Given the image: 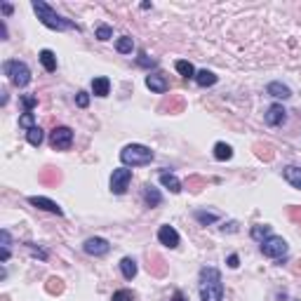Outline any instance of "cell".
<instances>
[{
    "label": "cell",
    "mask_w": 301,
    "mask_h": 301,
    "mask_svg": "<svg viewBox=\"0 0 301 301\" xmlns=\"http://www.w3.org/2000/svg\"><path fill=\"white\" fill-rule=\"evenodd\" d=\"M200 299L223 301V280H221L219 268H214V266L200 268Z\"/></svg>",
    "instance_id": "cell-1"
},
{
    "label": "cell",
    "mask_w": 301,
    "mask_h": 301,
    "mask_svg": "<svg viewBox=\"0 0 301 301\" xmlns=\"http://www.w3.org/2000/svg\"><path fill=\"white\" fill-rule=\"evenodd\" d=\"M31 5H33V12L38 15V19H40L43 26H47V29H52V31H71V29H76L78 31V26H76L71 19H66V17H61L59 12H54V8L47 5L45 0H33Z\"/></svg>",
    "instance_id": "cell-2"
},
{
    "label": "cell",
    "mask_w": 301,
    "mask_h": 301,
    "mask_svg": "<svg viewBox=\"0 0 301 301\" xmlns=\"http://www.w3.org/2000/svg\"><path fill=\"white\" fill-rule=\"evenodd\" d=\"M153 150L148 146H143V143H127L125 148L120 150V160L122 165L127 167H141V165H148L153 163Z\"/></svg>",
    "instance_id": "cell-3"
},
{
    "label": "cell",
    "mask_w": 301,
    "mask_h": 301,
    "mask_svg": "<svg viewBox=\"0 0 301 301\" xmlns=\"http://www.w3.org/2000/svg\"><path fill=\"white\" fill-rule=\"evenodd\" d=\"M3 73L8 76L10 83L15 87H26L31 83V68L24 61H19V59H8L3 64Z\"/></svg>",
    "instance_id": "cell-4"
},
{
    "label": "cell",
    "mask_w": 301,
    "mask_h": 301,
    "mask_svg": "<svg viewBox=\"0 0 301 301\" xmlns=\"http://www.w3.org/2000/svg\"><path fill=\"white\" fill-rule=\"evenodd\" d=\"M287 252H289V245L285 243V238L280 236H271L261 243V254L268 259H275V261H282L287 257Z\"/></svg>",
    "instance_id": "cell-5"
},
{
    "label": "cell",
    "mask_w": 301,
    "mask_h": 301,
    "mask_svg": "<svg viewBox=\"0 0 301 301\" xmlns=\"http://www.w3.org/2000/svg\"><path fill=\"white\" fill-rule=\"evenodd\" d=\"M50 146L57 150H68L73 146V129L66 125H59L50 132Z\"/></svg>",
    "instance_id": "cell-6"
},
{
    "label": "cell",
    "mask_w": 301,
    "mask_h": 301,
    "mask_svg": "<svg viewBox=\"0 0 301 301\" xmlns=\"http://www.w3.org/2000/svg\"><path fill=\"white\" fill-rule=\"evenodd\" d=\"M129 181H132V170L118 167V170H113V174H111V191H113L115 195H122L127 191Z\"/></svg>",
    "instance_id": "cell-7"
},
{
    "label": "cell",
    "mask_w": 301,
    "mask_h": 301,
    "mask_svg": "<svg viewBox=\"0 0 301 301\" xmlns=\"http://www.w3.org/2000/svg\"><path fill=\"white\" fill-rule=\"evenodd\" d=\"M83 250L90 254V257H106L108 252H111V243H108L106 238H87L85 245H83Z\"/></svg>",
    "instance_id": "cell-8"
},
{
    "label": "cell",
    "mask_w": 301,
    "mask_h": 301,
    "mask_svg": "<svg viewBox=\"0 0 301 301\" xmlns=\"http://www.w3.org/2000/svg\"><path fill=\"white\" fill-rule=\"evenodd\" d=\"M158 240L160 245H165V247H170V250H174V247H179V233H177V229L174 226H170V223H165V226H160L158 229Z\"/></svg>",
    "instance_id": "cell-9"
},
{
    "label": "cell",
    "mask_w": 301,
    "mask_h": 301,
    "mask_svg": "<svg viewBox=\"0 0 301 301\" xmlns=\"http://www.w3.org/2000/svg\"><path fill=\"white\" fill-rule=\"evenodd\" d=\"M29 202L33 205V207L45 209V212H50V214H57V216L64 214V209L59 207V205H57L54 200H50V198H45V195H31Z\"/></svg>",
    "instance_id": "cell-10"
},
{
    "label": "cell",
    "mask_w": 301,
    "mask_h": 301,
    "mask_svg": "<svg viewBox=\"0 0 301 301\" xmlns=\"http://www.w3.org/2000/svg\"><path fill=\"white\" fill-rule=\"evenodd\" d=\"M264 120L268 127H278V125H282V122L287 120V111L282 108V104H273V106H268V111H266Z\"/></svg>",
    "instance_id": "cell-11"
},
{
    "label": "cell",
    "mask_w": 301,
    "mask_h": 301,
    "mask_svg": "<svg viewBox=\"0 0 301 301\" xmlns=\"http://www.w3.org/2000/svg\"><path fill=\"white\" fill-rule=\"evenodd\" d=\"M146 87L156 94H165L167 90H170V80H167L163 73H148V76H146Z\"/></svg>",
    "instance_id": "cell-12"
},
{
    "label": "cell",
    "mask_w": 301,
    "mask_h": 301,
    "mask_svg": "<svg viewBox=\"0 0 301 301\" xmlns=\"http://www.w3.org/2000/svg\"><path fill=\"white\" fill-rule=\"evenodd\" d=\"M184 108H186V101H184V97H179V94H170V99L163 101L160 111H170V113H181Z\"/></svg>",
    "instance_id": "cell-13"
},
{
    "label": "cell",
    "mask_w": 301,
    "mask_h": 301,
    "mask_svg": "<svg viewBox=\"0 0 301 301\" xmlns=\"http://www.w3.org/2000/svg\"><path fill=\"white\" fill-rule=\"evenodd\" d=\"M282 177H285V181L289 184V186H294V188H299L301 191V167L287 165L285 170H282Z\"/></svg>",
    "instance_id": "cell-14"
},
{
    "label": "cell",
    "mask_w": 301,
    "mask_h": 301,
    "mask_svg": "<svg viewBox=\"0 0 301 301\" xmlns=\"http://www.w3.org/2000/svg\"><path fill=\"white\" fill-rule=\"evenodd\" d=\"M143 200H146L148 207H158L160 202H163V195H160V191L156 186L146 184V186H143Z\"/></svg>",
    "instance_id": "cell-15"
},
{
    "label": "cell",
    "mask_w": 301,
    "mask_h": 301,
    "mask_svg": "<svg viewBox=\"0 0 301 301\" xmlns=\"http://www.w3.org/2000/svg\"><path fill=\"white\" fill-rule=\"evenodd\" d=\"M120 271H122V278H125V280H134L139 266H136V261L132 257H125L120 261Z\"/></svg>",
    "instance_id": "cell-16"
},
{
    "label": "cell",
    "mask_w": 301,
    "mask_h": 301,
    "mask_svg": "<svg viewBox=\"0 0 301 301\" xmlns=\"http://www.w3.org/2000/svg\"><path fill=\"white\" fill-rule=\"evenodd\" d=\"M266 92L271 94V97H275V99H289L292 97V90L287 85H282V83H271V85L266 87Z\"/></svg>",
    "instance_id": "cell-17"
},
{
    "label": "cell",
    "mask_w": 301,
    "mask_h": 301,
    "mask_svg": "<svg viewBox=\"0 0 301 301\" xmlns=\"http://www.w3.org/2000/svg\"><path fill=\"white\" fill-rule=\"evenodd\" d=\"M38 59H40V64H43V68L47 73L57 71V57H54V52L52 50H43L40 54H38Z\"/></svg>",
    "instance_id": "cell-18"
},
{
    "label": "cell",
    "mask_w": 301,
    "mask_h": 301,
    "mask_svg": "<svg viewBox=\"0 0 301 301\" xmlns=\"http://www.w3.org/2000/svg\"><path fill=\"white\" fill-rule=\"evenodd\" d=\"M160 184L165 188H170L172 193H181V181L172 172H160Z\"/></svg>",
    "instance_id": "cell-19"
},
{
    "label": "cell",
    "mask_w": 301,
    "mask_h": 301,
    "mask_svg": "<svg viewBox=\"0 0 301 301\" xmlns=\"http://www.w3.org/2000/svg\"><path fill=\"white\" fill-rule=\"evenodd\" d=\"M92 92L97 94V97H108V92H111V80L104 78V76L94 78L92 80Z\"/></svg>",
    "instance_id": "cell-20"
},
{
    "label": "cell",
    "mask_w": 301,
    "mask_h": 301,
    "mask_svg": "<svg viewBox=\"0 0 301 301\" xmlns=\"http://www.w3.org/2000/svg\"><path fill=\"white\" fill-rule=\"evenodd\" d=\"M214 158L219 160V163H223V160H231V158H233V148H231L226 141H216L214 143Z\"/></svg>",
    "instance_id": "cell-21"
},
{
    "label": "cell",
    "mask_w": 301,
    "mask_h": 301,
    "mask_svg": "<svg viewBox=\"0 0 301 301\" xmlns=\"http://www.w3.org/2000/svg\"><path fill=\"white\" fill-rule=\"evenodd\" d=\"M195 83L200 87H212V85H216V76L212 71H207V68H202V71L195 73Z\"/></svg>",
    "instance_id": "cell-22"
},
{
    "label": "cell",
    "mask_w": 301,
    "mask_h": 301,
    "mask_svg": "<svg viewBox=\"0 0 301 301\" xmlns=\"http://www.w3.org/2000/svg\"><path fill=\"white\" fill-rule=\"evenodd\" d=\"M148 271L153 273V275H165V261H163V257H160V254H150L148 257Z\"/></svg>",
    "instance_id": "cell-23"
},
{
    "label": "cell",
    "mask_w": 301,
    "mask_h": 301,
    "mask_svg": "<svg viewBox=\"0 0 301 301\" xmlns=\"http://www.w3.org/2000/svg\"><path fill=\"white\" fill-rule=\"evenodd\" d=\"M250 236L254 238V240H257V243H264L266 238H271L273 233H271V226H266V223H257V226H252Z\"/></svg>",
    "instance_id": "cell-24"
},
{
    "label": "cell",
    "mask_w": 301,
    "mask_h": 301,
    "mask_svg": "<svg viewBox=\"0 0 301 301\" xmlns=\"http://www.w3.org/2000/svg\"><path fill=\"white\" fill-rule=\"evenodd\" d=\"M115 50L120 52V54H132V50H134V40L129 36H122L115 40Z\"/></svg>",
    "instance_id": "cell-25"
},
{
    "label": "cell",
    "mask_w": 301,
    "mask_h": 301,
    "mask_svg": "<svg viewBox=\"0 0 301 301\" xmlns=\"http://www.w3.org/2000/svg\"><path fill=\"white\" fill-rule=\"evenodd\" d=\"M174 68L179 71V76H184V78H195V68L191 61H186V59H179L177 64H174Z\"/></svg>",
    "instance_id": "cell-26"
},
{
    "label": "cell",
    "mask_w": 301,
    "mask_h": 301,
    "mask_svg": "<svg viewBox=\"0 0 301 301\" xmlns=\"http://www.w3.org/2000/svg\"><path fill=\"white\" fill-rule=\"evenodd\" d=\"M43 139H45V134H43V129L38 127H31L29 132H26V141L31 143V146H40V143H43Z\"/></svg>",
    "instance_id": "cell-27"
},
{
    "label": "cell",
    "mask_w": 301,
    "mask_h": 301,
    "mask_svg": "<svg viewBox=\"0 0 301 301\" xmlns=\"http://www.w3.org/2000/svg\"><path fill=\"white\" fill-rule=\"evenodd\" d=\"M216 219H219V214H214V212H202V209L195 212V221L200 223V226H209V223H214Z\"/></svg>",
    "instance_id": "cell-28"
},
{
    "label": "cell",
    "mask_w": 301,
    "mask_h": 301,
    "mask_svg": "<svg viewBox=\"0 0 301 301\" xmlns=\"http://www.w3.org/2000/svg\"><path fill=\"white\" fill-rule=\"evenodd\" d=\"M59 179H61V174H59L54 167H47V170H43V174H40V181H43V184H59Z\"/></svg>",
    "instance_id": "cell-29"
},
{
    "label": "cell",
    "mask_w": 301,
    "mask_h": 301,
    "mask_svg": "<svg viewBox=\"0 0 301 301\" xmlns=\"http://www.w3.org/2000/svg\"><path fill=\"white\" fill-rule=\"evenodd\" d=\"M45 289L50 294H61L64 292V282H61V278H57V275H52L50 280H47V285H45Z\"/></svg>",
    "instance_id": "cell-30"
},
{
    "label": "cell",
    "mask_w": 301,
    "mask_h": 301,
    "mask_svg": "<svg viewBox=\"0 0 301 301\" xmlns=\"http://www.w3.org/2000/svg\"><path fill=\"white\" fill-rule=\"evenodd\" d=\"M22 104H24V113H31V111H33V108L38 106V97L24 94V97H22Z\"/></svg>",
    "instance_id": "cell-31"
},
{
    "label": "cell",
    "mask_w": 301,
    "mask_h": 301,
    "mask_svg": "<svg viewBox=\"0 0 301 301\" xmlns=\"http://www.w3.org/2000/svg\"><path fill=\"white\" fill-rule=\"evenodd\" d=\"M94 33H97V38H99V40H108V38L113 36V29H111V26H106V24H99Z\"/></svg>",
    "instance_id": "cell-32"
},
{
    "label": "cell",
    "mask_w": 301,
    "mask_h": 301,
    "mask_svg": "<svg viewBox=\"0 0 301 301\" xmlns=\"http://www.w3.org/2000/svg\"><path fill=\"white\" fill-rule=\"evenodd\" d=\"M254 148H257V156H259L261 160H266V163H268V160H273V150H271V146H261V143H257Z\"/></svg>",
    "instance_id": "cell-33"
},
{
    "label": "cell",
    "mask_w": 301,
    "mask_h": 301,
    "mask_svg": "<svg viewBox=\"0 0 301 301\" xmlns=\"http://www.w3.org/2000/svg\"><path fill=\"white\" fill-rule=\"evenodd\" d=\"M111 301H134V294L129 289H118V292L111 296Z\"/></svg>",
    "instance_id": "cell-34"
},
{
    "label": "cell",
    "mask_w": 301,
    "mask_h": 301,
    "mask_svg": "<svg viewBox=\"0 0 301 301\" xmlns=\"http://www.w3.org/2000/svg\"><path fill=\"white\" fill-rule=\"evenodd\" d=\"M19 125H22L26 132H29L31 127H36V118H33V113H24L22 118H19Z\"/></svg>",
    "instance_id": "cell-35"
},
{
    "label": "cell",
    "mask_w": 301,
    "mask_h": 301,
    "mask_svg": "<svg viewBox=\"0 0 301 301\" xmlns=\"http://www.w3.org/2000/svg\"><path fill=\"white\" fill-rule=\"evenodd\" d=\"M76 106H78V108H87V106H90V94L80 90V92L76 94Z\"/></svg>",
    "instance_id": "cell-36"
},
{
    "label": "cell",
    "mask_w": 301,
    "mask_h": 301,
    "mask_svg": "<svg viewBox=\"0 0 301 301\" xmlns=\"http://www.w3.org/2000/svg\"><path fill=\"white\" fill-rule=\"evenodd\" d=\"M202 184H205V181H202L200 177H188V181H186V186L191 188L193 193H198V191H200V186H202Z\"/></svg>",
    "instance_id": "cell-37"
},
{
    "label": "cell",
    "mask_w": 301,
    "mask_h": 301,
    "mask_svg": "<svg viewBox=\"0 0 301 301\" xmlns=\"http://www.w3.org/2000/svg\"><path fill=\"white\" fill-rule=\"evenodd\" d=\"M287 214H289L292 221H301V207H296V205H292V207L287 209Z\"/></svg>",
    "instance_id": "cell-38"
},
{
    "label": "cell",
    "mask_w": 301,
    "mask_h": 301,
    "mask_svg": "<svg viewBox=\"0 0 301 301\" xmlns=\"http://www.w3.org/2000/svg\"><path fill=\"white\" fill-rule=\"evenodd\" d=\"M26 247H29V250L33 252L36 257H40V259H47V252H45V250H40V247H36V245H33V243H29V245H26Z\"/></svg>",
    "instance_id": "cell-39"
},
{
    "label": "cell",
    "mask_w": 301,
    "mask_h": 301,
    "mask_svg": "<svg viewBox=\"0 0 301 301\" xmlns=\"http://www.w3.org/2000/svg\"><path fill=\"white\" fill-rule=\"evenodd\" d=\"M136 61H139V66H156V59H148L146 54H141Z\"/></svg>",
    "instance_id": "cell-40"
},
{
    "label": "cell",
    "mask_w": 301,
    "mask_h": 301,
    "mask_svg": "<svg viewBox=\"0 0 301 301\" xmlns=\"http://www.w3.org/2000/svg\"><path fill=\"white\" fill-rule=\"evenodd\" d=\"M240 266V259H238V254H231L229 257V268H238Z\"/></svg>",
    "instance_id": "cell-41"
},
{
    "label": "cell",
    "mask_w": 301,
    "mask_h": 301,
    "mask_svg": "<svg viewBox=\"0 0 301 301\" xmlns=\"http://www.w3.org/2000/svg\"><path fill=\"white\" fill-rule=\"evenodd\" d=\"M8 259H10V247H3V252H0V261L5 264Z\"/></svg>",
    "instance_id": "cell-42"
},
{
    "label": "cell",
    "mask_w": 301,
    "mask_h": 301,
    "mask_svg": "<svg viewBox=\"0 0 301 301\" xmlns=\"http://www.w3.org/2000/svg\"><path fill=\"white\" fill-rule=\"evenodd\" d=\"M0 236H3V247H10V233L8 231H3Z\"/></svg>",
    "instance_id": "cell-43"
},
{
    "label": "cell",
    "mask_w": 301,
    "mask_h": 301,
    "mask_svg": "<svg viewBox=\"0 0 301 301\" xmlns=\"http://www.w3.org/2000/svg\"><path fill=\"white\" fill-rule=\"evenodd\" d=\"M3 15H12V5L10 3H3Z\"/></svg>",
    "instance_id": "cell-44"
},
{
    "label": "cell",
    "mask_w": 301,
    "mask_h": 301,
    "mask_svg": "<svg viewBox=\"0 0 301 301\" xmlns=\"http://www.w3.org/2000/svg\"><path fill=\"white\" fill-rule=\"evenodd\" d=\"M226 231H229V233H236V231H238V223H236V221L229 223V229H223V233H226Z\"/></svg>",
    "instance_id": "cell-45"
},
{
    "label": "cell",
    "mask_w": 301,
    "mask_h": 301,
    "mask_svg": "<svg viewBox=\"0 0 301 301\" xmlns=\"http://www.w3.org/2000/svg\"><path fill=\"white\" fill-rule=\"evenodd\" d=\"M172 301H186V299H184V294L177 289V292H174V296H172Z\"/></svg>",
    "instance_id": "cell-46"
},
{
    "label": "cell",
    "mask_w": 301,
    "mask_h": 301,
    "mask_svg": "<svg viewBox=\"0 0 301 301\" xmlns=\"http://www.w3.org/2000/svg\"><path fill=\"white\" fill-rule=\"evenodd\" d=\"M299 264H301V261H299ZM294 271H296V273H301V266H296V268H294Z\"/></svg>",
    "instance_id": "cell-47"
}]
</instances>
